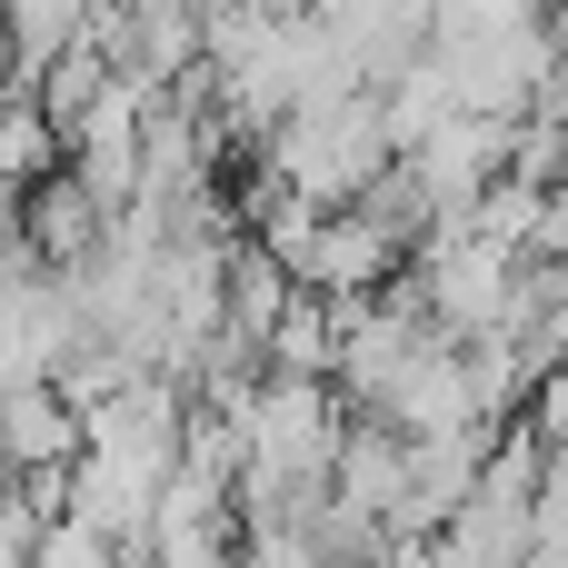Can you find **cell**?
Returning a JSON list of instances; mask_svg holds the SVG:
<instances>
[{
    "label": "cell",
    "mask_w": 568,
    "mask_h": 568,
    "mask_svg": "<svg viewBox=\"0 0 568 568\" xmlns=\"http://www.w3.org/2000/svg\"><path fill=\"white\" fill-rule=\"evenodd\" d=\"M389 160H399V140H389L379 90H349V100L290 110V120L270 130V150H260V170H270L280 190H300V200H320V210L369 200V190L389 180Z\"/></svg>",
    "instance_id": "cell-1"
},
{
    "label": "cell",
    "mask_w": 568,
    "mask_h": 568,
    "mask_svg": "<svg viewBox=\"0 0 568 568\" xmlns=\"http://www.w3.org/2000/svg\"><path fill=\"white\" fill-rule=\"evenodd\" d=\"M409 290L429 300V320H439V329L489 339V329H509V320H519L529 250H509V240H499V230H479V220H439V230L419 240V260H409Z\"/></svg>",
    "instance_id": "cell-2"
},
{
    "label": "cell",
    "mask_w": 568,
    "mask_h": 568,
    "mask_svg": "<svg viewBox=\"0 0 568 568\" xmlns=\"http://www.w3.org/2000/svg\"><path fill=\"white\" fill-rule=\"evenodd\" d=\"M399 260H419V240H409L379 200H349V210H329V220H320L310 290H329V300H379Z\"/></svg>",
    "instance_id": "cell-3"
},
{
    "label": "cell",
    "mask_w": 568,
    "mask_h": 568,
    "mask_svg": "<svg viewBox=\"0 0 568 568\" xmlns=\"http://www.w3.org/2000/svg\"><path fill=\"white\" fill-rule=\"evenodd\" d=\"M30 568H120V539H110L100 519H80V509H70V519L40 539V559H30Z\"/></svg>",
    "instance_id": "cell-4"
},
{
    "label": "cell",
    "mask_w": 568,
    "mask_h": 568,
    "mask_svg": "<svg viewBox=\"0 0 568 568\" xmlns=\"http://www.w3.org/2000/svg\"><path fill=\"white\" fill-rule=\"evenodd\" d=\"M539 439H549V459L568 469V359L539 379Z\"/></svg>",
    "instance_id": "cell-5"
}]
</instances>
